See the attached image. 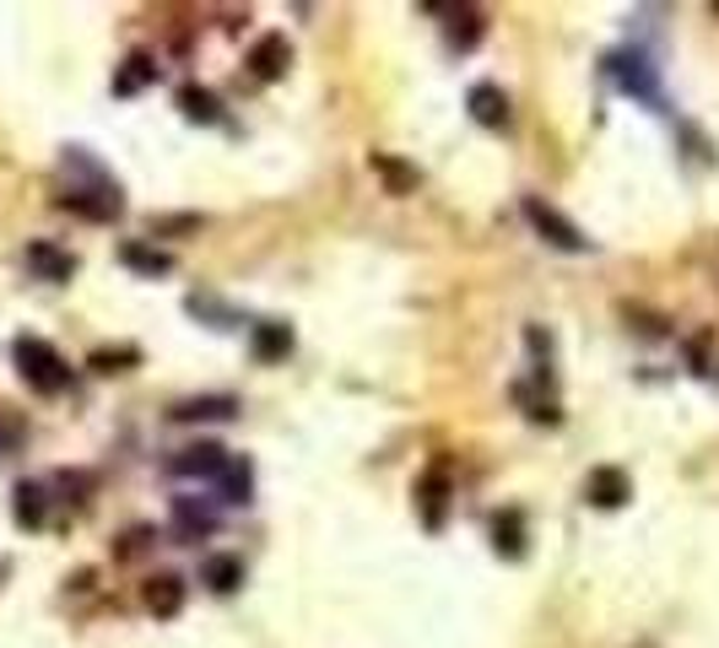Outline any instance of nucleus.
I'll return each instance as SVG.
<instances>
[{
  "label": "nucleus",
  "instance_id": "f257e3e1",
  "mask_svg": "<svg viewBox=\"0 0 719 648\" xmlns=\"http://www.w3.org/2000/svg\"><path fill=\"white\" fill-rule=\"evenodd\" d=\"M66 174H70V190L60 194V205L76 211V216H87V222H114L120 211H125V194L120 185L81 152V146H70L66 152Z\"/></svg>",
  "mask_w": 719,
  "mask_h": 648
},
{
  "label": "nucleus",
  "instance_id": "f03ea898",
  "mask_svg": "<svg viewBox=\"0 0 719 648\" xmlns=\"http://www.w3.org/2000/svg\"><path fill=\"white\" fill-rule=\"evenodd\" d=\"M11 357H16V373H22V384L33 389V394H60L70 384L66 357L49 340H38V335H16Z\"/></svg>",
  "mask_w": 719,
  "mask_h": 648
},
{
  "label": "nucleus",
  "instance_id": "7ed1b4c3",
  "mask_svg": "<svg viewBox=\"0 0 719 648\" xmlns=\"http://www.w3.org/2000/svg\"><path fill=\"white\" fill-rule=\"evenodd\" d=\"M524 222H530V227H535L552 249H563V255H585V249H589L585 233H579V227H574L557 205H546L541 194H524Z\"/></svg>",
  "mask_w": 719,
  "mask_h": 648
},
{
  "label": "nucleus",
  "instance_id": "20e7f679",
  "mask_svg": "<svg viewBox=\"0 0 719 648\" xmlns=\"http://www.w3.org/2000/svg\"><path fill=\"white\" fill-rule=\"evenodd\" d=\"M444 509H450V470L433 465L422 481H417V514L428 529H444Z\"/></svg>",
  "mask_w": 719,
  "mask_h": 648
},
{
  "label": "nucleus",
  "instance_id": "39448f33",
  "mask_svg": "<svg viewBox=\"0 0 719 648\" xmlns=\"http://www.w3.org/2000/svg\"><path fill=\"white\" fill-rule=\"evenodd\" d=\"M222 465H228V449H217V444H190V449H179L168 459V476H206V481H217Z\"/></svg>",
  "mask_w": 719,
  "mask_h": 648
},
{
  "label": "nucleus",
  "instance_id": "423d86ee",
  "mask_svg": "<svg viewBox=\"0 0 719 648\" xmlns=\"http://www.w3.org/2000/svg\"><path fill=\"white\" fill-rule=\"evenodd\" d=\"M146 611H152L157 622H174V616L185 611V579H179V573L146 579Z\"/></svg>",
  "mask_w": 719,
  "mask_h": 648
},
{
  "label": "nucleus",
  "instance_id": "0eeeda50",
  "mask_svg": "<svg viewBox=\"0 0 719 648\" xmlns=\"http://www.w3.org/2000/svg\"><path fill=\"white\" fill-rule=\"evenodd\" d=\"M585 498H589V503H595V509H622V503L633 498V487H628V476H622V470H611V465H600V470H589Z\"/></svg>",
  "mask_w": 719,
  "mask_h": 648
},
{
  "label": "nucleus",
  "instance_id": "6e6552de",
  "mask_svg": "<svg viewBox=\"0 0 719 648\" xmlns=\"http://www.w3.org/2000/svg\"><path fill=\"white\" fill-rule=\"evenodd\" d=\"M168 416H174V422H233V416H239V400H233V394H200V400H179Z\"/></svg>",
  "mask_w": 719,
  "mask_h": 648
},
{
  "label": "nucleus",
  "instance_id": "1a4fd4ad",
  "mask_svg": "<svg viewBox=\"0 0 719 648\" xmlns=\"http://www.w3.org/2000/svg\"><path fill=\"white\" fill-rule=\"evenodd\" d=\"M611 70H617V81L628 87V92H639L644 103H660V87H654V65H650V55H617L611 60Z\"/></svg>",
  "mask_w": 719,
  "mask_h": 648
},
{
  "label": "nucleus",
  "instance_id": "9d476101",
  "mask_svg": "<svg viewBox=\"0 0 719 648\" xmlns=\"http://www.w3.org/2000/svg\"><path fill=\"white\" fill-rule=\"evenodd\" d=\"M287 65H292V49H287L281 33H265L261 44L250 49V70H255V81H276V76H287Z\"/></svg>",
  "mask_w": 719,
  "mask_h": 648
},
{
  "label": "nucleus",
  "instance_id": "9b49d317",
  "mask_svg": "<svg viewBox=\"0 0 719 648\" xmlns=\"http://www.w3.org/2000/svg\"><path fill=\"white\" fill-rule=\"evenodd\" d=\"M465 103H471V120H476V125H487V130L509 125V98H504L493 81H476V87L465 92Z\"/></svg>",
  "mask_w": 719,
  "mask_h": 648
},
{
  "label": "nucleus",
  "instance_id": "f8f14e48",
  "mask_svg": "<svg viewBox=\"0 0 719 648\" xmlns=\"http://www.w3.org/2000/svg\"><path fill=\"white\" fill-rule=\"evenodd\" d=\"M217 503H250V492H255V465L250 459H239V454H228V465H222V476H217Z\"/></svg>",
  "mask_w": 719,
  "mask_h": 648
},
{
  "label": "nucleus",
  "instance_id": "ddd939ff",
  "mask_svg": "<svg viewBox=\"0 0 719 648\" xmlns=\"http://www.w3.org/2000/svg\"><path fill=\"white\" fill-rule=\"evenodd\" d=\"M250 346H255L261 362H281V357L292 351V329H287L281 320H261L255 329H250Z\"/></svg>",
  "mask_w": 719,
  "mask_h": 648
},
{
  "label": "nucleus",
  "instance_id": "4468645a",
  "mask_svg": "<svg viewBox=\"0 0 719 648\" xmlns=\"http://www.w3.org/2000/svg\"><path fill=\"white\" fill-rule=\"evenodd\" d=\"M174 518H179L185 535H211V529L222 524L217 503H206V498H174Z\"/></svg>",
  "mask_w": 719,
  "mask_h": 648
},
{
  "label": "nucleus",
  "instance_id": "2eb2a0df",
  "mask_svg": "<svg viewBox=\"0 0 719 648\" xmlns=\"http://www.w3.org/2000/svg\"><path fill=\"white\" fill-rule=\"evenodd\" d=\"M27 270L44 276V281H70L76 259H70L66 249H55V244H27Z\"/></svg>",
  "mask_w": 719,
  "mask_h": 648
},
{
  "label": "nucleus",
  "instance_id": "dca6fc26",
  "mask_svg": "<svg viewBox=\"0 0 719 648\" xmlns=\"http://www.w3.org/2000/svg\"><path fill=\"white\" fill-rule=\"evenodd\" d=\"M179 109H185V120H196V125H217L222 120V103H217V92L211 87H179Z\"/></svg>",
  "mask_w": 719,
  "mask_h": 648
},
{
  "label": "nucleus",
  "instance_id": "f3484780",
  "mask_svg": "<svg viewBox=\"0 0 719 648\" xmlns=\"http://www.w3.org/2000/svg\"><path fill=\"white\" fill-rule=\"evenodd\" d=\"M152 81H157V60L152 55H131V60L120 65V76H114V98H135Z\"/></svg>",
  "mask_w": 719,
  "mask_h": 648
},
{
  "label": "nucleus",
  "instance_id": "a211bd4d",
  "mask_svg": "<svg viewBox=\"0 0 719 648\" xmlns=\"http://www.w3.org/2000/svg\"><path fill=\"white\" fill-rule=\"evenodd\" d=\"M120 259L131 265V270H141V276H168L174 270V255L168 249H152V244H120Z\"/></svg>",
  "mask_w": 719,
  "mask_h": 648
},
{
  "label": "nucleus",
  "instance_id": "6ab92c4d",
  "mask_svg": "<svg viewBox=\"0 0 719 648\" xmlns=\"http://www.w3.org/2000/svg\"><path fill=\"white\" fill-rule=\"evenodd\" d=\"M200 583H206V589H217V594H233V589L244 583V562H239V557H206Z\"/></svg>",
  "mask_w": 719,
  "mask_h": 648
},
{
  "label": "nucleus",
  "instance_id": "aec40b11",
  "mask_svg": "<svg viewBox=\"0 0 719 648\" xmlns=\"http://www.w3.org/2000/svg\"><path fill=\"white\" fill-rule=\"evenodd\" d=\"M493 546H498V557H524V524L520 514H498L493 518Z\"/></svg>",
  "mask_w": 719,
  "mask_h": 648
},
{
  "label": "nucleus",
  "instance_id": "412c9836",
  "mask_svg": "<svg viewBox=\"0 0 719 648\" xmlns=\"http://www.w3.org/2000/svg\"><path fill=\"white\" fill-rule=\"evenodd\" d=\"M11 509H16V524L38 529V524H44V487H38V481H22V487H16V503H11Z\"/></svg>",
  "mask_w": 719,
  "mask_h": 648
},
{
  "label": "nucleus",
  "instance_id": "4be33fe9",
  "mask_svg": "<svg viewBox=\"0 0 719 648\" xmlns=\"http://www.w3.org/2000/svg\"><path fill=\"white\" fill-rule=\"evenodd\" d=\"M374 174H379V179H385V185H390L395 194L417 190V174H411V168H406V163H395L390 152H374Z\"/></svg>",
  "mask_w": 719,
  "mask_h": 648
},
{
  "label": "nucleus",
  "instance_id": "5701e85b",
  "mask_svg": "<svg viewBox=\"0 0 719 648\" xmlns=\"http://www.w3.org/2000/svg\"><path fill=\"white\" fill-rule=\"evenodd\" d=\"M135 357H141L135 346H120V351H92V368H98V373H125Z\"/></svg>",
  "mask_w": 719,
  "mask_h": 648
},
{
  "label": "nucleus",
  "instance_id": "b1692460",
  "mask_svg": "<svg viewBox=\"0 0 719 648\" xmlns=\"http://www.w3.org/2000/svg\"><path fill=\"white\" fill-rule=\"evenodd\" d=\"M22 444V422L16 416H0V454H11Z\"/></svg>",
  "mask_w": 719,
  "mask_h": 648
}]
</instances>
